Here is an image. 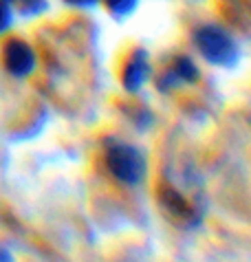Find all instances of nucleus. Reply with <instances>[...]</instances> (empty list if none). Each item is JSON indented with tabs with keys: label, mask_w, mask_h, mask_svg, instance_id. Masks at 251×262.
I'll list each match as a JSON object with an SVG mask.
<instances>
[{
	"label": "nucleus",
	"mask_w": 251,
	"mask_h": 262,
	"mask_svg": "<svg viewBox=\"0 0 251 262\" xmlns=\"http://www.w3.org/2000/svg\"><path fill=\"white\" fill-rule=\"evenodd\" d=\"M157 203L170 221L181 225V227H192V225L198 223V214H196L194 203H192L174 183H170V181H161L159 183Z\"/></svg>",
	"instance_id": "obj_3"
},
{
	"label": "nucleus",
	"mask_w": 251,
	"mask_h": 262,
	"mask_svg": "<svg viewBox=\"0 0 251 262\" xmlns=\"http://www.w3.org/2000/svg\"><path fill=\"white\" fill-rule=\"evenodd\" d=\"M104 5H106V9L110 11V16L126 18V16H130V13L137 9L139 0H104Z\"/></svg>",
	"instance_id": "obj_7"
},
{
	"label": "nucleus",
	"mask_w": 251,
	"mask_h": 262,
	"mask_svg": "<svg viewBox=\"0 0 251 262\" xmlns=\"http://www.w3.org/2000/svg\"><path fill=\"white\" fill-rule=\"evenodd\" d=\"M196 51L201 53V57L207 64L214 67H234L238 62V45L229 35V31H225L218 25H201L192 35Z\"/></svg>",
	"instance_id": "obj_2"
},
{
	"label": "nucleus",
	"mask_w": 251,
	"mask_h": 262,
	"mask_svg": "<svg viewBox=\"0 0 251 262\" xmlns=\"http://www.w3.org/2000/svg\"><path fill=\"white\" fill-rule=\"evenodd\" d=\"M201 73H198V67L194 64V60L187 55H176L170 67L165 69V73L159 79L161 89H176V86H190L196 84Z\"/></svg>",
	"instance_id": "obj_6"
},
{
	"label": "nucleus",
	"mask_w": 251,
	"mask_h": 262,
	"mask_svg": "<svg viewBox=\"0 0 251 262\" xmlns=\"http://www.w3.org/2000/svg\"><path fill=\"white\" fill-rule=\"evenodd\" d=\"M3 64L13 77H29L35 71V53L25 40H7L3 47Z\"/></svg>",
	"instance_id": "obj_4"
},
{
	"label": "nucleus",
	"mask_w": 251,
	"mask_h": 262,
	"mask_svg": "<svg viewBox=\"0 0 251 262\" xmlns=\"http://www.w3.org/2000/svg\"><path fill=\"white\" fill-rule=\"evenodd\" d=\"M9 5H20L18 9L22 11H29V13H35V11H40L44 5H47V0H7Z\"/></svg>",
	"instance_id": "obj_8"
},
{
	"label": "nucleus",
	"mask_w": 251,
	"mask_h": 262,
	"mask_svg": "<svg viewBox=\"0 0 251 262\" xmlns=\"http://www.w3.org/2000/svg\"><path fill=\"white\" fill-rule=\"evenodd\" d=\"M104 170L119 185L139 187L148 177V159L137 145L108 139L104 145Z\"/></svg>",
	"instance_id": "obj_1"
},
{
	"label": "nucleus",
	"mask_w": 251,
	"mask_h": 262,
	"mask_svg": "<svg viewBox=\"0 0 251 262\" xmlns=\"http://www.w3.org/2000/svg\"><path fill=\"white\" fill-rule=\"evenodd\" d=\"M150 57L143 49H132L130 55L123 60L121 64V86L128 93H137L143 89V84L148 82V75H150Z\"/></svg>",
	"instance_id": "obj_5"
},
{
	"label": "nucleus",
	"mask_w": 251,
	"mask_h": 262,
	"mask_svg": "<svg viewBox=\"0 0 251 262\" xmlns=\"http://www.w3.org/2000/svg\"><path fill=\"white\" fill-rule=\"evenodd\" d=\"M66 5L71 7H77V9H93V7H97L101 0H64Z\"/></svg>",
	"instance_id": "obj_10"
},
{
	"label": "nucleus",
	"mask_w": 251,
	"mask_h": 262,
	"mask_svg": "<svg viewBox=\"0 0 251 262\" xmlns=\"http://www.w3.org/2000/svg\"><path fill=\"white\" fill-rule=\"evenodd\" d=\"M11 5L7 3V0H0V33L7 31V29L11 27Z\"/></svg>",
	"instance_id": "obj_9"
}]
</instances>
